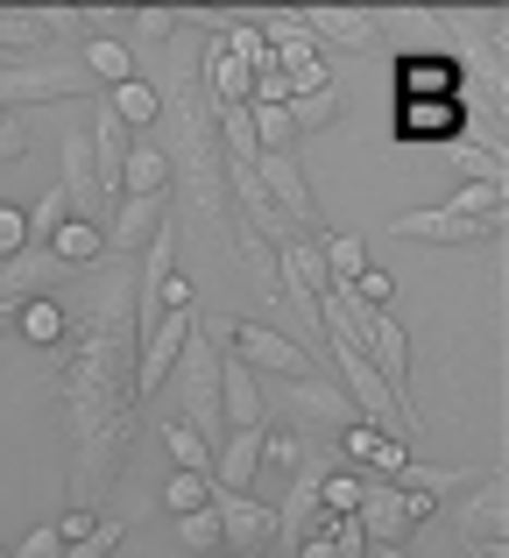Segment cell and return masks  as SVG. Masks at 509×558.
<instances>
[{
    "label": "cell",
    "mask_w": 509,
    "mask_h": 558,
    "mask_svg": "<svg viewBox=\"0 0 509 558\" xmlns=\"http://www.w3.org/2000/svg\"><path fill=\"white\" fill-rule=\"evenodd\" d=\"M397 99H460V64L453 57H403Z\"/></svg>",
    "instance_id": "1"
},
{
    "label": "cell",
    "mask_w": 509,
    "mask_h": 558,
    "mask_svg": "<svg viewBox=\"0 0 509 558\" xmlns=\"http://www.w3.org/2000/svg\"><path fill=\"white\" fill-rule=\"evenodd\" d=\"M460 121H468V107H460V99H403L397 135L403 142H439V135H460Z\"/></svg>",
    "instance_id": "2"
},
{
    "label": "cell",
    "mask_w": 509,
    "mask_h": 558,
    "mask_svg": "<svg viewBox=\"0 0 509 558\" xmlns=\"http://www.w3.org/2000/svg\"><path fill=\"white\" fill-rule=\"evenodd\" d=\"M276 57H283L276 71H283L290 93H326V64H318V50L304 36H283V43H276Z\"/></svg>",
    "instance_id": "3"
},
{
    "label": "cell",
    "mask_w": 509,
    "mask_h": 558,
    "mask_svg": "<svg viewBox=\"0 0 509 558\" xmlns=\"http://www.w3.org/2000/svg\"><path fill=\"white\" fill-rule=\"evenodd\" d=\"M347 452H354L368 474H403V438H389V432H368V424H354V432H347Z\"/></svg>",
    "instance_id": "4"
},
{
    "label": "cell",
    "mask_w": 509,
    "mask_h": 558,
    "mask_svg": "<svg viewBox=\"0 0 509 558\" xmlns=\"http://www.w3.org/2000/svg\"><path fill=\"white\" fill-rule=\"evenodd\" d=\"M156 113H163L156 85H142V78H121V85H113V121H121V128H149Z\"/></svg>",
    "instance_id": "5"
},
{
    "label": "cell",
    "mask_w": 509,
    "mask_h": 558,
    "mask_svg": "<svg viewBox=\"0 0 509 558\" xmlns=\"http://www.w3.org/2000/svg\"><path fill=\"white\" fill-rule=\"evenodd\" d=\"M50 247H57L64 262H93L99 247H107V233H99L93 219H64V227H50Z\"/></svg>",
    "instance_id": "6"
},
{
    "label": "cell",
    "mask_w": 509,
    "mask_h": 558,
    "mask_svg": "<svg viewBox=\"0 0 509 558\" xmlns=\"http://www.w3.org/2000/svg\"><path fill=\"white\" fill-rule=\"evenodd\" d=\"M234 340H241V354H249V361H269V368H290V375L304 368V354H298V347H283L276 332H262V326H241Z\"/></svg>",
    "instance_id": "7"
},
{
    "label": "cell",
    "mask_w": 509,
    "mask_h": 558,
    "mask_svg": "<svg viewBox=\"0 0 509 558\" xmlns=\"http://www.w3.org/2000/svg\"><path fill=\"white\" fill-rule=\"evenodd\" d=\"M206 466H184V474L178 481H170V488H163V509H178V517H198V509H206Z\"/></svg>",
    "instance_id": "8"
},
{
    "label": "cell",
    "mask_w": 509,
    "mask_h": 558,
    "mask_svg": "<svg viewBox=\"0 0 509 558\" xmlns=\"http://www.w3.org/2000/svg\"><path fill=\"white\" fill-rule=\"evenodd\" d=\"M22 332H28V340H36V347H57V340H64V312H57V304H22Z\"/></svg>",
    "instance_id": "9"
},
{
    "label": "cell",
    "mask_w": 509,
    "mask_h": 558,
    "mask_svg": "<svg viewBox=\"0 0 509 558\" xmlns=\"http://www.w3.org/2000/svg\"><path fill=\"white\" fill-rule=\"evenodd\" d=\"M255 135L269 142V149H283V142L298 135V113H290L283 99H262V113H255Z\"/></svg>",
    "instance_id": "10"
},
{
    "label": "cell",
    "mask_w": 509,
    "mask_h": 558,
    "mask_svg": "<svg viewBox=\"0 0 509 558\" xmlns=\"http://www.w3.org/2000/svg\"><path fill=\"white\" fill-rule=\"evenodd\" d=\"M312 28H326V36H340V43H368V36H375L368 14H347V8H318Z\"/></svg>",
    "instance_id": "11"
},
{
    "label": "cell",
    "mask_w": 509,
    "mask_h": 558,
    "mask_svg": "<svg viewBox=\"0 0 509 558\" xmlns=\"http://www.w3.org/2000/svg\"><path fill=\"white\" fill-rule=\"evenodd\" d=\"M121 184H128V191H142V198H149V191H163V156H156V149H142V156H128V170H121Z\"/></svg>",
    "instance_id": "12"
},
{
    "label": "cell",
    "mask_w": 509,
    "mask_h": 558,
    "mask_svg": "<svg viewBox=\"0 0 509 558\" xmlns=\"http://www.w3.org/2000/svg\"><path fill=\"white\" fill-rule=\"evenodd\" d=\"M361 269H368V255H361V241H347V233H340V241H326V276H347V283H354Z\"/></svg>",
    "instance_id": "13"
},
{
    "label": "cell",
    "mask_w": 509,
    "mask_h": 558,
    "mask_svg": "<svg viewBox=\"0 0 509 558\" xmlns=\"http://www.w3.org/2000/svg\"><path fill=\"white\" fill-rule=\"evenodd\" d=\"M326 509H332V517H361V481L354 474H332L326 481Z\"/></svg>",
    "instance_id": "14"
},
{
    "label": "cell",
    "mask_w": 509,
    "mask_h": 558,
    "mask_svg": "<svg viewBox=\"0 0 509 558\" xmlns=\"http://www.w3.org/2000/svg\"><path fill=\"white\" fill-rule=\"evenodd\" d=\"M85 57H93V71H99L107 85H121V78H128V50H121V43H93Z\"/></svg>",
    "instance_id": "15"
},
{
    "label": "cell",
    "mask_w": 509,
    "mask_h": 558,
    "mask_svg": "<svg viewBox=\"0 0 509 558\" xmlns=\"http://www.w3.org/2000/svg\"><path fill=\"white\" fill-rule=\"evenodd\" d=\"M290 276H298L304 290H318V283H326V255H312V247H290Z\"/></svg>",
    "instance_id": "16"
},
{
    "label": "cell",
    "mask_w": 509,
    "mask_h": 558,
    "mask_svg": "<svg viewBox=\"0 0 509 558\" xmlns=\"http://www.w3.org/2000/svg\"><path fill=\"white\" fill-rule=\"evenodd\" d=\"M354 290H361V304H375V312H383V304L397 298V283H389L383 269H361V276H354Z\"/></svg>",
    "instance_id": "17"
},
{
    "label": "cell",
    "mask_w": 509,
    "mask_h": 558,
    "mask_svg": "<svg viewBox=\"0 0 509 558\" xmlns=\"http://www.w3.org/2000/svg\"><path fill=\"white\" fill-rule=\"evenodd\" d=\"M213 78H220V93H249V57H220V64H213Z\"/></svg>",
    "instance_id": "18"
},
{
    "label": "cell",
    "mask_w": 509,
    "mask_h": 558,
    "mask_svg": "<svg viewBox=\"0 0 509 558\" xmlns=\"http://www.w3.org/2000/svg\"><path fill=\"white\" fill-rule=\"evenodd\" d=\"M22 241H28V219L14 213V205H0V262H8V255H14Z\"/></svg>",
    "instance_id": "19"
},
{
    "label": "cell",
    "mask_w": 509,
    "mask_h": 558,
    "mask_svg": "<svg viewBox=\"0 0 509 558\" xmlns=\"http://www.w3.org/2000/svg\"><path fill=\"white\" fill-rule=\"evenodd\" d=\"M93 531H99V517H93V509H71V517L57 523V537H64V545H78V537H93Z\"/></svg>",
    "instance_id": "20"
},
{
    "label": "cell",
    "mask_w": 509,
    "mask_h": 558,
    "mask_svg": "<svg viewBox=\"0 0 509 558\" xmlns=\"http://www.w3.org/2000/svg\"><path fill=\"white\" fill-rule=\"evenodd\" d=\"M170 452H178V460H184V466H206V452H198V438H192V432H184V424H178V432H170Z\"/></svg>",
    "instance_id": "21"
},
{
    "label": "cell",
    "mask_w": 509,
    "mask_h": 558,
    "mask_svg": "<svg viewBox=\"0 0 509 558\" xmlns=\"http://www.w3.org/2000/svg\"><path fill=\"white\" fill-rule=\"evenodd\" d=\"M57 545H64L57 531H28V545H22V551H28V558H43V551H57Z\"/></svg>",
    "instance_id": "22"
}]
</instances>
